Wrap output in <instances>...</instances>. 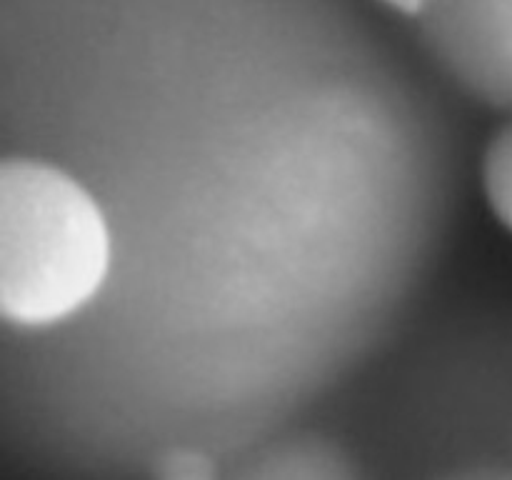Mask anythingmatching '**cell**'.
Returning a JSON list of instances; mask_svg holds the SVG:
<instances>
[{
	"instance_id": "6da1fadb",
	"label": "cell",
	"mask_w": 512,
	"mask_h": 480,
	"mask_svg": "<svg viewBox=\"0 0 512 480\" xmlns=\"http://www.w3.org/2000/svg\"><path fill=\"white\" fill-rule=\"evenodd\" d=\"M108 225L63 170L28 158L0 165V310L25 328L58 323L100 290Z\"/></svg>"
},
{
	"instance_id": "7a4b0ae2",
	"label": "cell",
	"mask_w": 512,
	"mask_h": 480,
	"mask_svg": "<svg viewBox=\"0 0 512 480\" xmlns=\"http://www.w3.org/2000/svg\"><path fill=\"white\" fill-rule=\"evenodd\" d=\"M463 5L470 18V45L488 88L512 103V0H433L425 15Z\"/></svg>"
},
{
	"instance_id": "3957f363",
	"label": "cell",
	"mask_w": 512,
	"mask_h": 480,
	"mask_svg": "<svg viewBox=\"0 0 512 480\" xmlns=\"http://www.w3.org/2000/svg\"><path fill=\"white\" fill-rule=\"evenodd\" d=\"M483 183L488 203L500 223L512 230V123L505 125L483 160Z\"/></svg>"
},
{
	"instance_id": "277c9868",
	"label": "cell",
	"mask_w": 512,
	"mask_h": 480,
	"mask_svg": "<svg viewBox=\"0 0 512 480\" xmlns=\"http://www.w3.org/2000/svg\"><path fill=\"white\" fill-rule=\"evenodd\" d=\"M380 3L398 10V13L410 15V18H423L430 10V5H433V0H380Z\"/></svg>"
}]
</instances>
